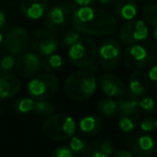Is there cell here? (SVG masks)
<instances>
[{
  "label": "cell",
  "instance_id": "cell-1",
  "mask_svg": "<svg viewBox=\"0 0 157 157\" xmlns=\"http://www.w3.org/2000/svg\"><path fill=\"white\" fill-rule=\"evenodd\" d=\"M72 24L80 33L92 37L111 36L117 29V22L111 13L92 6L76 7L72 13Z\"/></svg>",
  "mask_w": 157,
  "mask_h": 157
},
{
  "label": "cell",
  "instance_id": "cell-2",
  "mask_svg": "<svg viewBox=\"0 0 157 157\" xmlns=\"http://www.w3.org/2000/svg\"><path fill=\"white\" fill-rule=\"evenodd\" d=\"M98 81L92 70H81L71 73L65 82V92L70 99L86 101L96 93Z\"/></svg>",
  "mask_w": 157,
  "mask_h": 157
},
{
  "label": "cell",
  "instance_id": "cell-3",
  "mask_svg": "<svg viewBox=\"0 0 157 157\" xmlns=\"http://www.w3.org/2000/svg\"><path fill=\"white\" fill-rule=\"evenodd\" d=\"M123 61L127 68L138 70L151 66L157 58V46L151 40H144L143 43L130 44L123 54Z\"/></svg>",
  "mask_w": 157,
  "mask_h": 157
},
{
  "label": "cell",
  "instance_id": "cell-4",
  "mask_svg": "<svg viewBox=\"0 0 157 157\" xmlns=\"http://www.w3.org/2000/svg\"><path fill=\"white\" fill-rule=\"evenodd\" d=\"M76 123L73 117L66 113H53L42 125L43 133L53 141H66L74 136Z\"/></svg>",
  "mask_w": 157,
  "mask_h": 157
},
{
  "label": "cell",
  "instance_id": "cell-5",
  "mask_svg": "<svg viewBox=\"0 0 157 157\" xmlns=\"http://www.w3.org/2000/svg\"><path fill=\"white\" fill-rule=\"evenodd\" d=\"M68 58L78 68H90L97 58V45L93 39L81 37L75 43L69 46Z\"/></svg>",
  "mask_w": 157,
  "mask_h": 157
},
{
  "label": "cell",
  "instance_id": "cell-6",
  "mask_svg": "<svg viewBox=\"0 0 157 157\" xmlns=\"http://www.w3.org/2000/svg\"><path fill=\"white\" fill-rule=\"evenodd\" d=\"M58 78L51 72L41 73L38 75L36 74L27 85L29 95L36 101L48 100L53 95H55V93L58 90Z\"/></svg>",
  "mask_w": 157,
  "mask_h": 157
},
{
  "label": "cell",
  "instance_id": "cell-7",
  "mask_svg": "<svg viewBox=\"0 0 157 157\" xmlns=\"http://www.w3.org/2000/svg\"><path fill=\"white\" fill-rule=\"evenodd\" d=\"M97 56L100 66L105 70H113L120 65L122 59V46L121 43L114 38H110L100 44Z\"/></svg>",
  "mask_w": 157,
  "mask_h": 157
},
{
  "label": "cell",
  "instance_id": "cell-8",
  "mask_svg": "<svg viewBox=\"0 0 157 157\" xmlns=\"http://www.w3.org/2000/svg\"><path fill=\"white\" fill-rule=\"evenodd\" d=\"M30 45L33 52L40 56H48L56 53L58 42L52 31L48 29H36L30 33Z\"/></svg>",
  "mask_w": 157,
  "mask_h": 157
},
{
  "label": "cell",
  "instance_id": "cell-9",
  "mask_svg": "<svg viewBox=\"0 0 157 157\" xmlns=\"http://www.w3.org/2000/svg\"><path fill=\"white\" fill-rule=\"evenodd\" d=\"M148 37V27L144 20H131L120 29V39L125 44L143 42Z\"/></svg>",
  "mask_w": 157,
  "mask_h": 157
},
{
  "label": "cell",
  "instance_id": "cell-10",
  "mask_svg": "<svg viewBox=\"0 0 157 157\" xmlns=\"http://www.w3.org/2000/svg\"><path fill=\"white\" fill-rule=\"evenodd\" d=\"M3 42L5 50L15 56L26 52L30 44V37L23 27H13L7 31Z\"/></svg>",
  "mask_w": 157,
  "mask_h": 157
},
{
  "label": "cell",
  "instance_id": "cell-11",
  "mask_svg": "<svg viewBox=\"0 0 157 157\" xmlns=\"http://www.w3.org/2000/svg\"><path fill=\"white\" fill-rule=\"evenodd\" d=\"M14 68L23 78H33L42 69V60L37 53L24 52L18 55Z\"/></svg>",
  "mask_w": 157,
  "mask_h": 157
},
{
  "label": "cell",
  "instance_id": "cell-12",
  "mask_svg": "<svg viewBox=\"0 0 157 157\" xmlns=\"http://www.w3.org/2000/svg\"><path fill=\"white\" fill-rule=\"evenodd\" d=\"M69 18V8L66 5H56L46 12L44 16V27L52 33H57L67 26Z\"/></svg>",
  "mask_w": 157,
  "mask_h": 157
},
{
  "label": "cell",
  "instance_id": "cell-13",
  "mask_svg": "<svg viewBox=\"0 0 157 157\" xmlns=\"http://www.w3.org/2000/svg\"><path fill=\"white\" fill-rule=\"evenodd\" d=\"M98 84L100 90L107 97H120L127 92L122 80L113 73L102 74L99 78Z\"/></svg>",
  "mask_w": 157,
  "mask_h": 157
},
{
  "label": "cell",
  "instance_id": "cell-14",
  "mask_svg": "<svg viewBox=\"0 0 157 157\" xmlns=\"http://www.w3.org/2000/svg\"><path fill=\"white\" fill-rule=\"evenodd\" d=\"M150 78L145 72L140 69L136 70L131 73L128 82V92L136 98L143 96L150 88Z\"/></svg>",
  "mask_w": 157,
  "mask_h": 157
},
{
  "label": "cell",
  "instance_id": "cell-15",
  "mask_svg": "<svg viewBox=\"0 0 157 157\" xmlns=\"http://www.w3.org/2000/svg\"><path fill=\"white\" fill-rule=\"evenodd\" d=\"M21 11L29 20H39L48 10V0H22Z\"/></svg>",
  "mask_w": 157,
  "mask_h": 157
},
{
  "label": "cell",
  "instance_id": "cell-16",
  "mask_svg": "<svg viewBox=\"0 0 157 157\" xmlns=\"http://www.w3.org/2000/svg\"><path fill=\"white\" fill-rule=\"evenodd\" d=\"M22 87L20 78L14 74H2L0 78V99H8L15 96Z\"/></svg>",
  "mask_w": 157,
  "mask_h": 157
},
{
  "label": "cell",
  "instance_id": "cell-17",
  "mask_svg": "<svg viewBox=\"0 0 157 157\" xmlns=\"http://www.w3.org/2000/svg\"><path fill=\"white\" fill-rule=\"evenodd\" d=\"M156 142L151 136L143 135L138 137L132 144L133 154L139 157H146L154 154Z\"/></svg>",
  "mask_w": 157,
  "mask_h": 157
},
{
  "label": "cell",
  "instance_id": "cell-18",
  "mask_svg": "<svg viewBox=\"0 0 157 157\" xmlns=\"http://www.w3.org/2000/svg\"><path fill=\"white\" fill-rule=\"evenodd\" d=\"M115 13L123 21L135 20L138 14V6L135 0H120L115 6Z\"/></svg>",
  "mask_w": 157,
  "mask_h": 157
},
{
  "label": "cell",
  "instance_id": "cell-19",
  "mask_svg": "<svg viewBox=\"0 0 157 157\" xmlns=\"http://www.w3.org/2000/svg\"><path fill=\"white\" fill-rule=\"evenodd\" d=\"M118 103V113L121 115H131L135 116L137 114L138 110V98L130 94L127 90L125 94L120 96V99L117 100Z\"/></svg>",
  "mask_w": 157,
  "mask_h": 157
},
{
  "label": "cell",
  "instance_id": "cell-20",
  "mask_svg": "<svg viewBox=\"0 0 157 157\" xmlns=\"http://www.w3.org/2000/svg\"><path fill=\"white\" fill-rule=\"evenodd\" d=\"M78 128L85 135H97L102 128V121L95 115H85L78 122Z\"/></svg>",
  "mask_w": 157,
  "mask_h": 157
},
{
  "label": "cell",
  "instance_id": "cell-21",
  "mask_svg": "<svg viewBox=\"0 0 157 157\" xmlns=\"http://www.w3.org/2000/svg\"><path fill=\"white\" fill-rule=\"evenodd\" d=\"M97 110L105 117H113L118 113V103L112 97H105L97 103Z\"/></svg>",
  "mask_w": 157,
  "mask_h": 157
},
{
  "label": "cell",
  "instance_id": "cell-22",
  "mask_svg": "<svg viewBox=\"0 0 157 157\" xmlns=\"http://www.w3.org/2000/svg\"><path fill=\"white\" fill-rule=\"evenodd\" d=\"M63 65H65L63 58L56 53H53L48 56H45V59L42 61V68L46 72H51V73L61 69Z\"/></svg>",
  "mask_w": 157,
  "mask_h": 157
},
{
  "label": "cell",
  "instance_id": "cell-23",
  "mask_svg": "<svg viewBox=\"0 0 157 157\" xmlns=\"http://www.w3.org/2000/svg\"><path fill=\"white\" fill-rule=\"evenodd\" d=\"M142 16L147 25L157 26V0H153L144 6Z\"/></svg>",
  "mask_w": 157,
  "mask_h": 157
},
{
  "label": "cell",
  "instance_id": "cell-24",
  "mask_svg": "<svg viewBox=\"0 0 157 157\" xmlns=\"http://www.w3.org/2000/svg\"><path fill=\"white\" fill-rule=\"evenodd\" d=\"M33 111L38 115L43 116V117H48L55 112V105L53 103L48 102V100H38L36 101Z\"/></svg>",
  "mask_w": 157,
  "mask_h": 157
},
{
  "label": "cell",
  "instance_id": "cell-25",
  "mask_svg": "<svg viewBox=\"0 0 157 157\" xmlns=\"http://www.w3.org/2000/svg\"><path fill=\"white\" fill-rule=\"evenodd\" d=\"M88 144L85 143L82 138L76 137V136H73L71 137V140H70V144L69 147L71 148V151L74 153V154H84L86 155L88 151Z\"/></svg>",
  "mask_w": 157,
  "mask_h": 157
},
{
  "label": "cell",
  "instance_id": "cell-26",
  "mask_svg": "<svg viewBox=\"0 0 157 157\" xmlns=\"http://www.w3.org/2000/svg\"><path fill=\"white\" fill-rule=\"evenodd\" d=\"M137 122L131 115H121L120 122H118V127H120L121 131L124 133L132 132L136 128Z\"/></svg>",
  "mask_w": 157,
  "mask_h": 157
},
{
  "label": "cell",
  "instance_id": "cell-27",
  "mask_svg": "<svg viewBox=\"0 0 157 157\" xmlns=\"http://www.w3.org/2000/svg\"><path fill=\"white\" fill-rule=\"evenodd\" d=\"M36 105V100L33 98H22L15 103V109L18 113L27 114L33 111Z\"/></svg>",
  "mask_w": 157,
  "mask_h": 157
},
{
  "label": "cell",
  "instance_id": "cell-28",
  "mask_svg": "<svg viewBox=\"0 0 157 157\" xmlns=\"http://www.w3.org/2000/svg\"><path fill=\"white\" fill-rule=\"evenodd\" d=\"M15 60H16L15 57L12 54L3 56L1 58V60H0V73L1 74L10 73L11 70L15 67Z\"/></svg>",
  "mask_w": 157,
  "mask_h": 157
},
{
  "label": "cell",
  "instance_id": "cell-29",
  "mask_svg": "<svg viewBox=\"0 0 157 157\" xmlns=\"http://www.w3.org/2000/svg\"><path fill=\"white\" fill-rule=\"evenodd\" d=\"M138 108L147 113H153L156 110V102L152 97H143L138 100Z\"/></svg>",
  "mask_w": 157,
  "mask_h": 157
},
{
  "label": "cell",
  "instance_id": "cell-30",
  "mask_svg": "<svg viewBox=\"0 0 157 157\" xmlns=\"http://www.w3.org/2000/svg\"><path fill=\"white\" fill-rule=\"evenodd\" d=\"M140 128L143 132H154L157 130V118L153 117V116H147V117L143 118L140 124Z\"/></svg>",
  "mask_w": 157,
  "mask_h": 157
},
{
  "label": "cell",
  "instance_id": "cell-31",
  "mask_svg": "<svg viewBox=\"0 0 157 157\" xmlns=\"http://www.w3.org/2000/svg\"><path fill=\"white\" fill-rule=\"evenodd\" d=\"M93 146L96 148H98L99 151L103 153L105 156H110V155L114 154V146L112 145V143L108 140H103V141H99L97 143L93 144Z\"/></svg>",
  "mask_w": 157,
  "mask_h": 157
},
{
  "label": "cell",
  "instance_id": "cell-32",
  "mask_svg": "<svg viewBox=\"0 0 157 157\" xmlns=\"http://www.w3.org/2000/svg\"><path fill=\"white\" fill-rule=\"evenodd\" d=\"M80 38H81L80 33H78L76 29H71V30H68L67 33L63 35V41L67 46H70L73 43H75Z\"/></svg>",
  "mask_w": 157,
  "mask_h": 157
},
{
  "label": "cell",
  "instance_id": "cell-33",
  "mask_svg": "<svg viewBox=\"0 0 157 157\" xmlns=\"http://www.w3.org/2000/svg\"><path fill=\"white\" fill-rule=\"evenodd\" d=\"M53 157H73L74 153L69 146H58L52 152Z\"/></svg>",
  "mask_w": 157,
  "mask_h": 157
},
{
  "label": "cell",
  "instance_id": "cell-34",
  "mask_svg": "<svg viewBox=\"0 0 157 157\" xmlns=\"http://www.w3.org/2000/svg\"><path fill=\"white\" fill-rule=\"evenodd\" d=\"M147 76L150 78V82L153 83L154 85V88H155V95L157 97V63H153L151 66L150 70L147 72Z\"/></svg>",
  "mask_w": 157,
  "mask_h": 157
},
{
  "label": "cell",
  "instance_id": "cell-35",
  "mask_svg": "<svg viewBox=\"0 0 157 157\" xmlns=\"http://www.w3.org/2000/svg\"><path fill=\"white\" fill-rule=\"evenodd\" d=\"M71 2L78 7H85V6H94L98 2V0H71Z\"/></svg>",
  "mask_w": 157,
  "mask_h": 157
},
{
  "label": "cell",
  "instance_id": "cell-36",
  "mask_svg": "<svg viewBox=\"0 0 157 157\" xmlns=\"http://www.w3.org/2000/svg\"><path fill=\"white\" fill-rule=\"evenodd\" d=\"M114 155L117 157H133L135 154H133V152L128 151V150H120L114 153Z\"/></svg>",
  "mask_w": 157,
  "mask_h": 157
},
{
  "label": "cell",
  "instance_id": "cell-37",
  "mask_svg": "<svg viewBox=\"0 0 157 157\" xmlns=\"http://www.w3.org/2000/svg\"><path fill=\"white\" fill-rule=\"evenodd\" d=\"M6 20H7V17H6L5 12H3V11H2V9L0 8V28H2V27L5 26Z\"/></svg>",
  "mask_w": 157,
  "mask_h": 157
},
{
  "label": "cell",
  "instance_id": "cell-38",
  "mask_svg": "<svg viewBox=\"0 0 157 157\" xmlns=\"http://www.w3.org/2000/svg\"><path fill=\"white\" fill-rule=\"evenodd\" d=\"M113 2H114V0H98L97 3H99V5H101V6H110Z\"/></svg>",
  "mask_w": 157,
  "mask_h": 157
},
{
  "label": "cell",
  "instance_id": "cell-39",
  "mask_svg": "<svg viewBox=\"0 0 157 157\" xmlns=\"http://www.w3.org/2000/svg\"><path fill=\"white\" fill-rule=\"evenodd\" d=\"M6 103L5 102H2V101H0V113H3L5 112V110H6Z\"/></svg>",
  "mask_w": 157,
  "mask_h": 157
},
{
  "label": "cell",
  "instance_id": "cell-40",
  "mask_svg": "<svg viewBox=\"0 0 157 157\" xmlns=\"http://www.w3.org/2000/svg\"><path fill=\"white\" fill-rule=\"evenodd\" d=\"M153 37H154V39L157 41V26H155L154 30H153Z\"/></svg>",
  "mask_w": 157,
  "mask_h": 157
},
{
  "label": "cell",
  "instance_id": "cell-41",
  "mask_svg": "<svg viewBox=\"0 0 157 157\" xmlns=\"http://www.w3.org/2000/svg\"><path fill=\"white\" fill-rule=\"evenodd\" d=\"M3 39H5V38H3V35L0 33V46H1V44L3 43Z\"/></svg>",
  "mask_w": 157,
  "mask_h": 157
},
{
  "label": "cell",
  "instance_id": "cell-42",
  "mask_svg": "<svg viewBox=\"0 0 157 157\" xmlns=\"http://www.w3.org/2000/svg\"><path fill=\"white\" fill-rule=\"evenodd\" d=\"M155 153H156V155H157V143H156V147H155Z\"/></svg>",
  "mask_w": 157,
  "mask_h": 157
}]
</instances>
